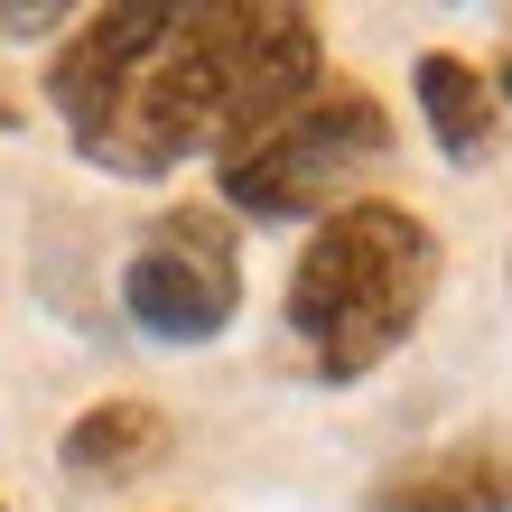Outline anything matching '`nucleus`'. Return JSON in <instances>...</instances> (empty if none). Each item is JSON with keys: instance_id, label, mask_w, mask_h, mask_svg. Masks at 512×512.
Returning a JSON list of instances; mask_svg holds the SVG:
<instances>
[{"instance_id": "obj_8", "label": "nucleus", "mask_w": 512, "mask_h": 512, "mask_svg": "<svg viewBox=\"0 0 512 512\" xmlns=\"http://www.w3.org/2000/svg\"><path fill=\"white\" fill-rule=\"evenodd\" d=\"M66 10H0V38H66Z\"/></svg>"}, {"instance_id": "obj_7", "label": "nucleus", "mask_w": 512, "mask_h": 512, "mask_svg": "<svg viewBox=\"0 0 512 512\" xmlns=\"http://www.w3.org/2000/svg\"><path fill=\"white\" fill-rule=\"evenodd\" d=\"M159 457H168V410L159 401H94L56 438V466H66L75 485H131V475H149Z\"/></svg>"}, {"instance_id": "obj_6", "label": "nucleus", "mask_w": 512, "mask_h": 512, "mask_svg": "<svg viewBox=\"0 0 512 512\" xmlns=\"http://www.w3.org/2000/svg\"><path fill=\"white\" fill-rule=\"evenodd\" d=\"M364 512H512V457L503 447H438L391 466L364 494Z\"/></svg>"}, {"instance_id": "obj_4", "label": "nucleus", "mask_w": 512, "mask_h": 512, "mask_svg": "<svg viewBox=\"0 0 512 512\" xmlns=\"http://www.w3.org/2000/svg\"><path fill=\"white\" fill-rule=\"evenodd\" d=\"M122 317L149 345H215L243 317V243L224 205H168L122 261Z\"/></svg>"}, {"instance_id": "obj_9", "label": "nucleus", "mask_w": 512, "mask_h": 512, "mask_svg": "<svg viewBox=\"0 0 512 512\" xmlns=\"http://www.w3.org/2000/svg\"><path fill=\"white\" fill-rule=\"evenodd\" d=\"M494 103H512V47H503V66H494Z\"/></svg>"}, {"instance_id": "obj_2", "label": "nucleus", "mask_w": 512, "mask_h": 512, "mask_svg": "<svg viewBox=\"0 0 512 512\" xmlns=\"http://www.w3.org/2000/svg\"><path fill=\"white\" fill-rule=\"evenodd\" d=\"M438 270H447V252H438L429 215H410L391 196L336 205L289 270V336L308 354V373L317 382L382 373L419 336V317L438 298Z\"/></svg>"}, {"instance_id": "obj_3", "label": "nucleus", "mask_w": 512, "mask_h": 512, "mask_svg": "<svg viewBox=\"0 0 512 512\" xmlns=\"http://www.w3.org/2000/svg\"><path fill=\"white\" fill-rule=\"evenodd\" d=\"M391 159V112L364 84H317L289 122H270L252 149L215 159V187H224V215H252V224H326L336 205H354V187Z\"/></svg>"}, {"instance_id": "obj_5", "label": "nucleus", "mask_w": 512, "mask_h": 512, "mask_svg": "<svg viewBox=\"0 0 512 512\" xmlns=\"http://www.w3.org/2000/svg\"><path fill=\"white\" fill-rule=\"evenodd\" d=\"M410 94H419L429 140L447 149V168H485L494 149H503V103H494V75H485V66L429 47V56L410 66Z\"/></svg>"}, {"instance_id": "obj_1", "label": "nucleus", "mask_w": 512, "mask_h": 512, "mask_svg": "<svg viewBox=\"0 0 512 512\" xmlns=\"http://www.w3.org/2000/svg\"><path fill=\"white\" fill-rule=\"evenodd\" d=\"M317 84L326 28L308 10H84L47 56V103L75 159L112 177L233 159Z\"/></svg>"}, {"instance_id": "obj_10", "label": "nucleus", "mask_w": 512, "mask_h": 512, "mask_svg": "<svg viewBox=\"0 0 512 512\" xmlns=\"http://www.w3.org/2000/svg\"><path fill=\"white\" fill-rule=\"evenodd\" d=\"M0 131H19V103H10V94H0Z\"/></svg>"}]
</instances>
